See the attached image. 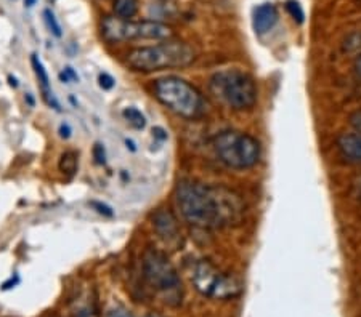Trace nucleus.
<instances>
[{
	"instance_id": "f257e3e1",
	"label": "nucleus",
	"mask_w": 361,
	"mask_h": 317,
	"mask_svg": "<svg viewBox=\"0 0 361 317\" xmlns=\"http://www.w3.org/2000/svg\"><path fill=\"white\" fill-rule=\"evenodd\" d=\"M183 220L199 229H224L244 220L246 204L238 192L220 185L182 180L175 187Z\"/></svg>"
},
{
	"instance_id": "f03ea898",
	"label": "nucleus",
	"mask_w": 361,
	"mask_h": 317,
	"mask_svg": "<svg viewBox=\"0 0 361 317\" xmlns=\"http://www.w3.org/2000/svg\"><path fill=\"white\" fill-rule=\"evenodd\" d=\"M196 59V53L185 42L167 41L128 52L127 66L137 72H156L164 69L186 68Z\"/></svg>"
},
{
	"instance_id": "7ed1b4c3",
	"label": "nucleus",
	"mask_w": 361,
	"mask_h": 317,
	"mask_svg": "<svg viewBox=\"0 0 361 317\" xmlns=\"http://www.w3.org/2000/svg\"><path fill=\"white\" fill-rule=\"evenodd\" d=\"M209 90L217 101L233 111H246L255 106L259 88L254 77L242 69H222L209 81Z\"/></svg>"
},
{
	"instance_id": "20e7f679",
	"label": "nucleus",
	"mask_w": 361,
	"mask_h": 317,
	"mask_svg": "<svg viewBox=\"0 0 361 317\" xmlns=\"http://www.w3.org/2000/svg\"><path fill=\"white\" fill-rule=\"evenodd\" d=\"M155 96L169 111L186 121H197L206 114V100L195 85L180 77H164L153 85Z\"/></svg>"
},
{
	"instance_id": "39448f33",
	"label": "nucleus",
	"mask_w": 361,
	"mask_h": 317,
	"mask_svg": "<svg viewBox=\"0 0 361 317\" xmlns=\"http://www.w3.org/2000/svg\"><path fill=\"white\" fill-rule=\"evenodd\" d=\"M142 267L148 285L166 305L172 308L182 305L185 290H183L180 274L166 254L155 249L146 250L143 255Z\"/></svg>"
},
{
	"instance_id": "423d86ee",
	"label": "nucleus",
	"mask_w": 361,
	"mask_h": 317,
	"mask_svg": "<svg viewBox=\"0 0 361 317\" xmlns=\"http://www.w3.org/2000/svg\"><path fill=\"white\" fill-rule=\"evenodd\" d=\"M212 147L219 161L233 170H247L260 162V141L249 133L238 130H225L212 141Z\"/></svg>"
},
{
	"instance_id": "0eeeda50",
	"label": "nucleus",
	"mask_w": 361,
	"mask_h": 317,
	"mask_svg": "<svg viewBox=\"0 0 361 317\" xmlns=\"http://www.w3.org/2000/svg\"><path fill=\"white\" fill-rule=\"evenodd\" d=\"M190 279L202 296L211 300H235L242 285L233 274L220 269L209 260H196L190 269Z\"/></svg>"
},
{
	"instance_id": "6e6552de",
	"label": "nucleus",
	"mask_w": 361,
	"mask_h": 317,
	"mask_svg": "<svg viewBox=\"0 0 361 317\" xmlns=\"http://www.w3.org/2000/svg\"><path fill=\"white\" fill-rule=\"evenodd\" d=\"M103 39L111 43L127 41H166L172 37V29L157 21H130L106 17L101 23Z\"/></svg>"
},
{
	"instance_id": "1a4fd4ad",
	"label": "nucleus",
	"mask_w": 361,
	"mask_h": 317,
	"mask_svg": "<svg viewBox=\"0 0 361 317\" xmlns=\"http://www.w3.org/2000/svg\"><path fill=\"white\" fill-rule=\"evenodd\" d=\"M153 227L166 245L179 249L182 245V231L174 213L169 209H159L153 215Z\"/></svg>"
},
{
	"instance_id": "9d476101",
	"label": "nucleus",
	"mask_w": 361,
	"mask_h": 317,
	"mask_svg": "<svg viewBox=\"0 0 361 317\" xmlns=\"http://www.w3.org/2000/svg\"><path fill=\"white\" fill-rule=\"evenodd\" d=\"M278 10L273 3H260L254 8V14H252V26H254L255 34L264 36L269 34L271 29L278 23Z\"/></svg>"
},
{
	"instance_id": "9b49d317",
	"label": "nucleus",
	"mask_w": 361,
	"mask_h": 317,
	"mask_svg": "<svg viewBox=\"0 0 361 317\" xmlns=\"http://www.w3.org/2000/svg\"><path fill=\"white\" fill-rule=\"evenodd\" d=\"M338 150L349 163L361 165V133H345L338 138Z\"/></svg>"
},
{
	"instance_id": "f8f14e48",
	"label": "nucleus",
	"mask_w": 361,
	"mask_h": 317,
	"mask_svg": "<svg viewBox=\"0 0 361 317\" xmlns=\"http://www.w3.org/2000/svg\"><path fill=\"white\" fill-rule=\"evenodd\" d=\"M72 317H100L97 300L92 290H81L71 301Z\"/></svg>"
},
{
	"instance_id": "ddd939ff",
	"label": "nucleus",
	"mask_w": 361,
	"mask_h": 317,
	"mask_svg": "<svg viewBox=\"0 0 361 317\" xmlns=\"http://www.w3.org/2000/svg\"><path fill=\"white\" fill-rule=\"evenodd\" d=\"M31 64H32L34 74H36L37 81H39V83H41V90L43 93V98H46V101L50 106L55 108V109H60L57 100H55V98H53V93H52V88H50V79H48L47 69H46V66H43V63L41 61V58H39L36 53H32Z\"/></svg>"
},
{
	"instance_id": "4468645a",
	"label": "nucleus",
	"mask_w": 361,
	"mask_h": 317,
	"mask_svg": "<svg viewBox=\"0 0 361 317\" xmlns=\"http://www.w3.org/2000/svg\"><path fill=\"white\" fill-rule=\"evenodd\" d=\"M79 167V156L76 151H66L60 158V163H58V168L66 178H72L76 175Z\"/></svg>"
},
{
	"instance_id": "2eb2a0df",
	"label": "nucleus",
	"mask_w": 361,
	"mask_h": 317,
	"mask_svg": "<svg viewBox=\"0 0 361 317\" xmlns=\"http://www.w3.org/2000/svg\"><path fill=\"white\" fill-rule=\"evenodd\" d=\"M113 10L117 18L130 19L138 13V0H115Z\"/></svg>"
},
{
	"instance_id": "dca6fc26",
	"label": "nucleus",
	"mask_w": 361,
	"mask_h": 317,
	"mask_svg": "<svg viewBox=\"0 0 361 317\" xmlns=\"http://www.w3.org/2000/svg\"><path fill=\"white\" fill-rule=\"evenodd\" d=\"M122 116L127 121V123H130L133 128H137V130H142V128H145V125H146V117H145V114L140 111V109H137L133 106L126 108L122 111Z\"/></svg>"
},
{
	"instance_id": "f3484780",
	"label": "nucleus",
	"mask_w": 361,
	"mask_h": 317,
	"mask_svg": "<svg viewBox=\"0 0 361 317\" xmlns=\"http://www.w3.org/2000/svg\"><path fill=\"white\" fill-rule=\"evenodd\" d=\"M344 50L347 53H358L361 54V31H355L349 34L344 41Z\"/></svg>"
},
{
	"instance_id": "a211bd4d",
	"label": "nucleus",
	"mask_w": 361,
	"mask_h": 317,
	"mask_svg": "<svg viewBox=\"0 0 361 317\" xmlns=\"http://www.w3.org/2000/svg\"><path fill=\"white\" fill-rule=\"evenodd\" d=\"M286 10H288V13L293 17L294 21H297L299 24L305 21V12L297 0H288L286 2Z\"/></svg>"
},
{
	"instance_id": "6ab92c4d",
	"label": "nucleus",
	"mask_w": 361,
	"mask_h": 317,
	"mask_svg": "<svg viewBox=\"0 0 361 317\" xmlns=\"http://www.w3.org/2000/svg\"><path fill=\"white\" fill-rule=\"evenodd\" d=\"M43 19H46L47 26H48V29H50V32L53 34V36H55V37H61V34H63V32H61V26H60V23L57 21L55 13H53L50 8L43 10Z\"/></svg>"
},
{
	"instance_id": "aec40b11",
	"label": "nucleus",
	"mask_w": 361,
	"mask_h": 317,
	"mask_svg": "<svg viewBox=\"0 0 361 317\" xmlns=\"http://www.w3.org/2000/svg\"><path fill=\"white\" fill-rule=\"evenodd\" d=\"M98 83H100L103 90H111V88H115L116 81L108 72H101L100 77H98Z\"/></svg>"
},
{
	"instance_id": "412c9836",
	"label": "nucleus",
	"mask_w": 361,
	"mask_h": 317,
	"mask_svg": "<svg viewBox=\"0 0 361 317\" xmlns=\"http://www.w3.org/2000/svg\"><path fill=\"white\" fill-rule=\"evenodd\" d=\"M105 317H133L132 313L128 309L124 308V306H115V308L108 309V313Z\"/></svg>"
},
{
	"instance_id": "4be33fe9",
	"label": "nucleus",
	"mask_w": 361,
	"mask_h": 317,
	"mask_svg": "<svg viewBox=\"0 0 361 317\" xmlns=\"http://www.w3.org/2000/svg\"><path fill=\"white\" fill-rule=\"evenodd\" d=\"M93 157H95L97 163H100V165H103V163H106L105 147H103L100 143H97L95 147H93Z\"/></svg>"
},
{
	"instance_id": "5701e85b",
	"label": "nucleus",
	"mask_w": 361,
	"mask_h": 317,
	"mask_svg": "<svg viewBox=\"0 0 361 317\" xmlns=\"http://www.w3.org/2000/svg\"><path fill=\"white\" fill-rule=\"evenodd\" d=\"M350 125L355 128V132L361 133V111L352 114V117H350Z\"/></svg>"
},
{
	"instance_id": "b1692460",
	"label": "nucleus",
	"mask_w": 361,
	"mask_h": 317,
	"mask_svg": "<svg viewBox=\"0 0 361 317\" xmlns=\"http://www.w3.org/2000/svg\"><path fill=\"white\" fill-rule=\"evenodd\" d=\"M92 205L98 209V213H101V215H106V216H113V210L110 207L105 205V204H100V202H92Z\"/></svg>"
},
{
	"instance_id": "393cba45",
	"label": "nucleus",
	"mask_w": 361,
	"mask_h": 317,
	"mask_svg": "<svg viewBox=\"0 0 361 317\" xmlns=\"http://www.w3.org/2000/svg\"><path fill=\"white\" fill-rule=\"evenodd\" d=\"M71 133H72V130H71V127H69V123H66V122L61 123V127H60L61 138H69L71 136Z\"/></svg>"
},
{
	"instance_id": "a878e982",
	"label": "nucleus",
	"mask_w": 361,
	"mask_h": 317,
	"mask_svg": "<svg viewBox=\"0 0 361 317\" xmlns=\"http://www.w3.org/2000/svg\"><path fill=\"white\" fill-rule=\"evenodd\" d=\"M18 282H19L18 276H14V279H13V277H10V279H8L7 282H5V284L2 285V289H3V290H8V289H12V287L17 285Z\"/></svg>"
},
{
	"instance_id": "bb28decb",
	"label": "nucleus",
	"mask_w": 361,
	"mask_h": 317,
	"mask_svg": "<svg viewBox=\"0 0 361 317\" xmlns=\"http://www.w3.org/2000/svg\"><path fill=\"white\" fill-rule=\"evenodd\" d=\"M353 191H355V196H357L358 201L361 202V175L357 178V181L353 183Z\"/></svg>"
},
{
	"instance_id": "cd10ccee",
	"label": "nucleus",
	"mask_w": 361,
	"mask_h": 317,
	"mask_svg": "<svg viewBox=\"0 0 361 317\" xmlns=\"http://www.w3.org/2000/svg\"><path fill=\"white\" fill-rule=\"evenodd\" d=\"M64 72H66V76H68V79H69V81H79V76H77V74L76 72H74V69L72 68H66V69H64Z\"/></svg>"
},
{
	"instance_id": "c85d7f7f",
	"label": "nucleus",
	"mask_w": 361,
	"mask_h": 317,
	"mask_svg": "<svg viewBox=\"0 0 361 317\" xmlns=\"http://www.w3.org/2000/svg\"><path fill=\"white\" fill-rule=\"evenodd\" d=\"M353 69H355V74H357V77L361 81V54L357 58V61H355Z\"/></svg>"
},
{
	"instance_id": "c756f323",
	"label": "nucleus",
	"mask_w": 361,
	"mask_h": 317,
	"mask_svg": "<svg viewBox=\"0 0 361 317\" xmlns=\"http://www.w3.org/2000/svg\"><path fill=\"white\" fill-rule=\"evenodd\" d=\"M153 133H155V136L161 138V140H166V138H167V135L164 133V130H162V128H155V130H153Z\"/></svg>"
},
{
	"instance_id": "7c9ffc66",
	"label": "nucleus",
	"mask_w": 361,
	"mask_h": 317,
	"mask_svg": "<svg viewBox=\"0 0 361 317\" xmlns=\"http://www.w3.org/2000/svg\"><path fill=\"white\" fill-rule=\"evenodd\" d=\"M8 82H10V85H12V87H14V88L18 87V82H17V79H14V77L8 76Z\"/></svg>"
},
{
	"instance_id": "2f4dec72",
	"label": "nucleus",
	"mask_w": 361,
	"mask_h": 317,
	"mask_svg": "<svg viewBox=\"0 0 361 317\" xmlns=\"http://www.w3.org/2000/svg\"><path fill=\"white\" fill-rule=\"evenodd\" d=\"M26 100H28V103H29V105H31V106H34V100H32L31 93H28V95H26Z\"/></svg>"
},
{
	"instance_id": "473e14b6",
	"label": "nucleus",
	"mask_w": 361,
	"mask_h": 317,
	"mask_svg": "<svg viewBox=\"0 0 361 317\" xmlns=\"http://www.w3.org/2000/svg\"><path fill=\"white\" fill-rule=\"evenodd\" d=\"M24 3H26V7H32L36 3V0H24Z\"/></svg>"
},
{
	"instance_id": "72a5a7b5",
	"label": "nucleus",
	"mask_w": 361,
	"mask_h": 317,
	"mask_svg": "<svg viewBox=\"0 0 361 317\" xmlns=\"http://www.w3.org/2000/svg\"><path fill=\"white\" fill-rule=\"evenodd\" d=\"M127 147H130L132 151H135V150H137L135 145H133V143H132V141H128V140H127Z\"/></svg>"
},
{
	"instance_id": "f704fd0d",
	"label": "nucleus",
	"mask_w": 361,
	"mask_h": 317,
	"mask_svg": "<svg viewBox=\"0 0 361 317\" xmlns=\"http://www.w3.org/2000/svg\"><path fill=\"white\" fill-rule=\"evenodd\" d=\"M148 317H159V316H155V314H153V316H148Z\"/></svg>"
},
{
	"instance_id": "c9c22d12",
	"label": "nucleus",
	"mask_w": 361,
	"mask_h": 317,
	"mask_svg": "<svg viewBox=\"0 0 361 317\" xmlns=\"http://www.w3.org/2000/svg\"><path fill=\"white\" fill-rule=\"evenodd\" d=\"M357 2H360V3H361V0H357Z\"/></svg>"
}]
</instances>
